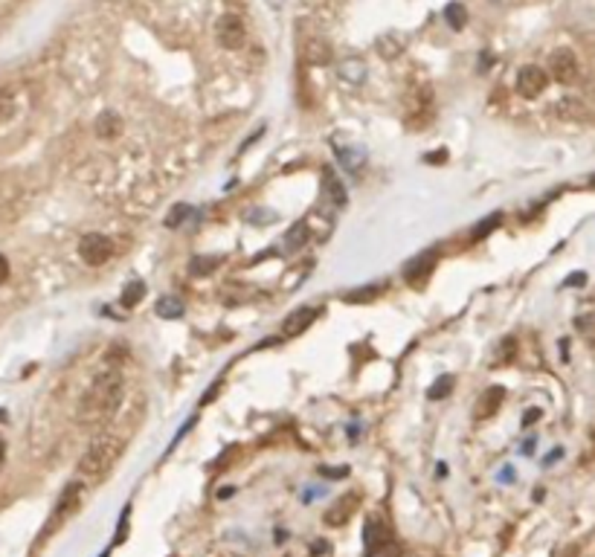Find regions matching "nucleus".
Returning <instances> with one entry per match:
<instances>
[{"mask_svg":"<svg viewBox=\"0 0 595 557\" xmlns=\"http://www.w3.org/2000/svg\"><path fill=\"white\" fill-rule=\"evenodd\" d=\"M119 404H122V369L105 366L96 372L88 392L81 395L76 415L81 424H99V421H108L119 409Z\"/></svg>","mask_w":595,"mask_h":557,"instance_id":"nucleus-1","label":"nucleus"},{"mask_svg":"<svg viewBox=\"0 0 595 557\" xmlns=\"http://www.w3.org/2000/svg\"><path fill=\"white\" fill-rule=\"evenodd\" d=\"M122 439L116 436H99L91 441V447L81 453L78 459V474L88 479H102L108 470L116 464V459L122 456Z\"/></svg>","mask_w":595,"mask_h":557,"instance_id":"nucleus-2","label":"nucleus"},{"mask_svg":"<svg viewBox=\"0 0 595 557\" xmlns=\"http://www.w3.org/2000/svg\"><path fill=\"white\" fill-rule=\"evenodd\" d=\"M363 531H366V557H401V546H398L392 528L380 517L366 520Z\"/></svg>","mask_w":595,"mask_h":557,"instance_id":"nucleus-3","label":"nucleus"},{"mask_svg":"<svg viewBox=\"0 0 595 557\" xmlns=\"http://www.w3.org/2000/svg\"><path fill=\"white\" fill-rule=\"evenodd\" d=\"M78 255H81L84 265L102 267L105 262H111V255H113V241L108 235H102V232H88V235H81V241H78Z\"/></svg>","mask_w":595,"mask_h":557,"instance_id":"nucleus-4","label":"nucleus"},{"mask_svg":"<svg viewBox=\"0 0 595 557\" xmlns=\"http://www.w3.org/2000/svg\"><path fill=\"white\" fill-rule=\"evenodd\" d=\"M215 41L224 50H241L247 41V26L238 15H221L215 24Z\"/></svg>","mask_w":595,"mask_h":557,"instance_id":"nucleus-5","label":"nucleus"},{"mask_svg":"<svg viewBox=\"0 0 595 557\" xmlns=\"http://www.w3.org/2000/svg\"><path fill=\"white\" fill-rule=\"evenodd\" d=\"M436 265H439V252H433V250H427V252H421V255H415V259H410L407 265H404V279L415 287H421L424 282H427L430 276H433V270H436Z\"/></svg>","mask_w":595,"mask_h":557,"instance_id":"nucleus-6","label":"nucleus"},{"mask_svg":"<svg viewBox=\"0 0 595 557\" xmlns=\"http://www.w3.org/2000/svg\"><path fill=\"white\" fill-rule=\"evenodd\" d=\"M546 84H549V76L546 70H540L537 64H526L520 73H517V93L526 96V99H534L546 91Z\"/></svg>","mask_w":595,"mask_h":557,"instance_id":"nucleus-7","label":"nucleus"},{"mask_svg":"<svg viewBox=\"0 0 595 557\" xmlns=\"http://www.w3.org/2000/svg\"><path fill=\"white\" fill-rule=\"evenodd\" d=\"M549 70L564 84L575 81L578 78V58H575V53L569 47H558L555 53H551V58H549Z\"/></svg>","mask_w":595,"mask_h":557,"instance_id":"nucleus-8","label":"nucleus"},{"mask_svg":"<svg viewBox=\"0 0 595 557\" xmlns=\"http://www.w3.org/2000/svg\"><path fill=\"white\" fill-rule=\"evenodd\" d=\"M436 116V102H433V93L430 88H424L421 93H415V108L410 113V128H415V131H421V128H427Z\"/></svg>","mask_w":595,"mask_h":557,"instance_id":"nucleus-9","label":"nucleus"},{"mask_svg":"<svg viewBox=\"0 0 595 557\" xmlns=\"http://www.w3.org/2000/svg\"><path fill=\"white\" fill-rule=\"evenodd\" d=\"M78 496H81V485L78 482H73V485H67V491L61 494V499L56 502V511H53V517H50V523H47V531H53V528H59L70 513H73V508L78 505Z\"/></svg>","mask_w":595,"mask_h":557,"instance_id":"nucleus-10","label":"nucleus"},{"mask_svg":"<svg viewBox=\"0 0 595 557\" xmlns=\"http://www.w3.org/2000/svg\"><path fill=\"white\" fill-rule=\"evenodd\" d=\"M357 494H352V496H343V499H337L325 513H322V520H325V526H331V528H340V526H346L349 520H352V513H355V508H357Z\"/></svg>","mask_w":595,"mask_h":557,"instance_id":"nucleus-11","label":"nucleus"},{"mask_svg":"<svg viewBox=\"0 0 595 557\" xmlns=\"http://www.w3.org/2000/svg\"><path fill=\"white\" fill-rule=\"evenodd\" d=\"M317 317H320V308H300V311H293V314L285 317V322H282V337H296V334H302Z\"/></svg>","mask_w":595,"mask_h":557,"instance_id":"nucleus-12","label":"nucleus"},{"mask_svg":"<svg viewBox=\"0 0 595 557\" xmlns=\"http://www.w3.org/2000/svg\"><path fill=\"white\" fill-rule=\"evenodd\" d=\"M322 183H325V195H328V200H331L337 209H343V206L349 203L346 186H343V180H340V178L334 175V168H322Z\"/></svg>","mask_w":595,"mask_h":557,"instance_id":"nucleus-13","label":"nucleus"},{"mask_svg":"<svg viewBox=\"0 0 595 557\" xmlns=\"http://www.w3.org/2000/svg\"><path fill=\"white\" fill-rule=\"evenodd\" d=\"M502 398H505V389H502V387H491L488 392H482V398H479V404H477V418H491V415L499 409Z\"/></svg>","mask_w":595,"mask_h":557,"instance_id":"nucleus-14","label":"nucleus"},{"mask_svg":"<svg viewBox=\"0 0 595 557\" xmlns=\"http://www.w3.org/2000/svg\"><path fill=\"white\" fill-rule=\"evenodd\" d=\"M154 311H157V317H160V320H180L186 308H183V302H180L178 296H163L160 302H157V308H154Z\"/></svg>","mask_w":595,"mask_h":557,"instance_id":"nucleus-15","label":"nucleus"},{"mask_svg":"<svg viewBox=\"0 0 595 557\" xmlns=\"http://www.w3.org/2000/svg\"><path fill=\"white\" fill-rule=\"evenodd\" d=\"M119 131H122V122H119V116H116V113L105 111V113L96 119V134H99L102 140H113Z\"/></svg>","mask_w":595,"mask_h":557,"instance_id":"nucleus-16","label":"nucleus"},{"mask_svg":"<svg viewBox=\"0 0 595 557\" xmlns=\"http://www.w3.org/2000/svg\"><path fill=\"white\" fill-rule=\"evenodd\" d=\"M146 296V282H140V279H134V282H128L122 287V296H119V302H122V308H134V305H140V299Z\"/></svg>","mask_w":595,"mask_h":557,"instance_id":"nucleus-17","label":"nucleus"},{"mask_svg":"<svg viewBox=\"0 0 595 557\" xmlns=\"http://www.w3.org/2000/svg\"><path fill=\"white\" fill-rule=\"evenodd\" d=\"M380 293H384V285H363V287H357V290H349V293H346V302L363 305V302H372V299H377Z\"/></svg>","mask_w":595,"mask_h":557,"instance_id":"nucleus-18","label":"nucleus"},{"mask_svg":"<svg viewBox=\"0 0 595 557\" xmlns=\"http://www.w3.org/2000/svg\"><path fill=\"white\" fill-rule=\"evenodd\" d=\"M363 61L360 58H346L343 64H340V78L349 81V84H360L363 81Z\"/></svg>","mask_w":595,"mask_h":557,"instance_id":"nucleus-19","label":"nucleus"},{"mask_svg":"<svg viewBox=\"0 0 595 557\" xmlns=\"http://www.w3.org/2000/svg\"><path fill=\"white\" fill-rule=\"evenodd\" d=\"M221 267V259L218 255H212V259H206V255H195V259L189 262V273L192 276H206L212 270H218Z\"/></svg>","mask_w":595,"mask_h":557,"instance_id":"nucleus-20","label":"nucleus"},{"mask_svg":"<svg viewBox=\"0 0 595 557\" xmlns=\"http://www.w3.org/2000/svg\"><path fill=\"white\" fill-rule=\"evenodd\" d=\"M302 53H305V61L308 64H328L331 61V50L325 44H320V41H311V44Z\"/></svg>","mask_w":595,"mask_h":557,"instance_id":"nucleus-21","label":"nucleus"},{"mask_svg":"<svg viewBox=\"0 0 595 557\" xmlns=\"http://www.w3.org/2000/svg\"><path fill=\"white\" fill-rule=\"evenodd\" d=\"M453 387H456V377H453V374H442V377L433 383V387H430L427 395H430L433 401H442V398H447V395L453 392Z\"/></svg>","mask_w":595,"mask_h":557,"instance_id":"nucleus-22","label":"nucleus"},{"mask_svg":"<svg viewBox=\"0 0 595 557\" xmlns=\"http://www.w3.org/2000/svg\"><path fill=\"white\" fill-rule=\"evenodd\" d=\"M555 113H558L561 119H578V116H584L586 111H584V105H581L578 99H564V102L555 105Z\"/></svg>","mask_w":595,"mask_h":557,"instance_id":"nucleus-23","label":"nucleus"},{"mask_svg":"<svg viewBox=\"0 0 595 557\" xmlns=\"http://www.w3.org/2000/svg\"><path fill=\"white\" fill-rule=\"evenodd\" d=\"M499 224H502V212H494V215H488L485 221H479V224L474 227V235H471V238H474V241H479V238H485L491 230H497Z\"/></svg>","mask_w":595,"mask_h":557,"instance_id":"nucleus-24","label":"nucleus"},{"mask_svg":"<svg viewBox=\"0 0 595 557\" xmlns=\"http://www.w3.org/2000/svg\"><path fill=\"white\" fill-rule=\"evenodd\" d=\"M444 21H447L453 29H462L464 21H467V12L462 9V4H450V6L444 9Z\"/></svg>","mask_w":595,"mask_h":557,"instance_id":"nucleus-25","label":"nucleus"},{"mask_svg":"<svg viewBox=\"0 0 595 557\" xmlns=\"http://www.w3.org/2000/svg\"><path fill=\"white\" fill-rule=\"evenodd\" d=\"M308 241V227L305 224H296L290 232H288V250H296Z\"/></svg>","mask_w":595,"mask_h":557,"instance_id":"nucleus-26","label":"nucleus"},{"mask_svg":"<svg viewBox=\"0 0 595 557\" xmlns=\"http://www.w3.org/2000/svg\"><path fill=\"white\" fill-rule=\"evenodd\" d=\"M189 215H192V209H189L186 203H178V206H175V212H172V215L166 218V227H172V230H175V227H180V224H183V221L189 218Z\"/></svg>","mask_w":595,"mask_h":557,"instance_id":"nucleus-27","label":"nucleus"},{"mask_svg":"<svg viewBox=\"0 0 595 557\" xmlns=\"http://www.w3.org/2000/svg\"><path fill=\"white\" fill-rule=\"evenodd\" d=\"M128 520H131V505H125V511H122V517H119V526H116V546L119 543H125L128 540Z\"/></svg>","mask_w":595,"mask_h":557,"instance_id":"nucleus-28","label":"nucleus"},{"mask_svg":"<svg viewBox=\"0 0 595 557\" xmlns=\"http://www.w3.org/2000/svg\"><path fill=\"white\" fill-rule=\"evenodd\" d=\"M320 474L328 476V479H340V476H349V467H340V470H328V467H320Z\"/></svg>","mask_w":595,"mask_h":557,"instance_id":"nucleus-29","label":"nucleus"},{"mask_svg":"<svg viewBox=\"0 0 595 557\" xmlns=\"http://www.w3.org/2000/svg\"><path fill=\"white\" fill-rule=\"evenodd\" d=\"M328 551V543L325 540H314L311 543V557H320V554H325Z\"/></svg>","mask_w":595,"mask_h":557,"instance_id":"nucleus-30","label":"nucleus"},{"mask_svg":"<svg viewBox=\"0 0 595 557\" xmlns=\"http://www.w3.org/2000/svg\"><path fill=\"white\" fill-rule=\"evenodd\" d=\"M592 322H595V314H589V317H581V320H578V328H581L584 334H589V331H592Z\"/></svg>","mask_w":595,"mask_h":557,"instance_id":"nucleus-31","label":"nucleus"},{"mask_svg":"<svg viewBox=\"0 0 595 557\" xmlns=\"http://www.w3.org/2000/svg\"><path fill=\"white\" fill-rule=\"evenodd\" d=\"M9 279V262L4 259V255H0V285H4Z\"/></svg>","mask_w":595,"mask_h":557,"instance_id":"nucleus-32","label":"nucleus"},{"mask_svg":"<svg viewBox=\"0 0 595 557\" xmlns=\"http://www.w3.org/2000/svg\"><path fill=\"white\" fill-rule=\"evenodd\" d=\"M537 418H540V409H529V412H526V415H523V424H526V426H529V424H534V421H537Z\"/></svg>","mask_w":595,"mask_h":557,"instance_id":"nucleus-33","label":"nucleus"},{"mask_svg":"<svg viewBox=\"0 0 595 557\" xmlns=\"http://www.w3.org/2000/svg\"><path fill=\"white\" fill-rule=\"evenodd\" d=\"M561 456H564V450H561V447H558V450H551V453H549V456H546V459H543V464H546V467H549V464H551V461H555V459H561Z\"/></svg>","mask_w":595,"mask_h":557,"instance_id":"nucleus-34","label":"nucleus"},{"mask_svg":"<svg viewBox=\"0 0 595 557\" xmlns=\"http://www.w3.org/2000/svg\"><path fill=\"white\" fill-rule=\"evenodd\" d=\"M444 157H447V151H439V154H427V157H424V160H430L433 165H439V163H442Z\"/></svg>","mask_w":595,"mask_h":557,"instance_id":"nucleus-35","label":"nucleus"},{"mask_svg":"<svg viewBox=\"0 0 595 557\" xmlns=\"http://www.w3.org/2000/svg\"><path fill=\"white\" fill-rule=\"evenodd\" d=\"M285 540H288V531H285V528H276V531H273V543H279V546H282Z\"/></svg>","mask_w":595,"mask_h":557,"instance_id":"nucleus-36","label":"nucleus"},{"mask_svg":"<svg viewBox=\"0 0 595 557\" xmlns=\"http://www.w3.org/2000/svg\"><path fill=\"white\" fill-rule=\"evenodd\" d=\"M566 285H584V273H572Z\"/></svg>","mask_w":595,"mask_h":557,"instance_id":"nucleus-37","label":"nucleus"},{"mask_svg":"<svg viewBox=\"0 0 595 557\" xmlns=\"http://www.w3.org/2000/svg\"><path fill=\"white\" fill-rule=\"evenodd\" d=\"M589 183H592V186H595V175H592V178H589Z\"/></svg>","mask_w":595,"mask_h":557,"instance_id":"nucleus-38","label":"nucleus"}]
</instances>
